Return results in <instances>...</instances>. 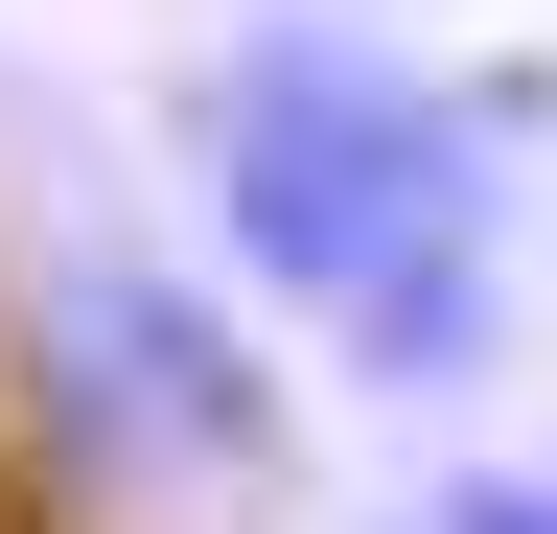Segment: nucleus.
Returning <instances> with one entry per match:
<instances>
[{"instance_id": "f257e3e1", "label": "nucleus", "mask_w": 557, "mask_h": 534, "mask_svg": "<svg viewBox=\"0 0 557 534\" xmlns=\"http://www.w3.org/2000/svg\"><path fill=\"white\" fill-rule=\"evenodd\" d=\"M186 186H209V256L233 280L348 325L418 233H487V116L418 94L348 24H256L233 71H186Z\"/></svg>"}, {"instance_id": "f03ea898", "label": "nucleus", "mask_w": 557, "mask_h": 534, "mask_svg": "<svg viewBox=\"0 0 557 534\" xmlns=\"http://www.w3.org/2000/svg\"><path fill=\"white\" fill-rule=\"evenodd\" d=\"M47 349L94 372V395H116L139 442H186V464H256V442H278L256 349H233V325H209L186 280H47Z\"/></svg>"}, {"instance_id": "7ed1b4c3", "label": "nucleus", "mask_w": 557, "mask_h": 534, "mask_svg": "<svg viewBox=\"0 0 557 534\" xmlns=\"http://www.w3.org/2000/svg\"><path fill=\"white\" fill-rule=\"evenodd\" d=\"M487 302H511V280H487V233H418L395 280L348 302V372H395V395H442V372H487Z\"/></svg>"}, {"instance_id": "20e7f679", "label": "nucleus", "mask_w": 557, "mask_h": 534, "mask_svg": "<svg viewBox=\"0 0 557 534\" xmlns=\"http://www.w3.org/2000/svg\"><path fill=\"white\" fill-rule=\"evenodd\" d=\"M418 534H557V464H465V488L418 511Z\"/></svg>"}]
</instances>
